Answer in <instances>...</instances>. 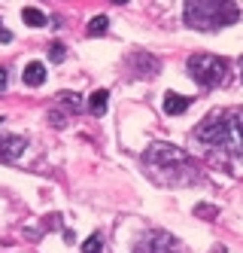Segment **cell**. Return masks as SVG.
Returning <instances> with one entry per match:
<instances>
[{
  "label": "cell",
  "mask_w": 243,
  "mask_h": 253,
  "mask_svg": "<svg viewBox=\"0 0 243 253\" xmlns=\"http://www.w3.org/2000/svg\"><path fill=\"white\" fill-rule=\"evenodd\" d=\"M64 52H67V49H64V43H52V46H49V58L58 64V61H64Z\"/></svg>",
  "instance_id": "15"
},
{
  "label": "cell",
  "mask_w": 243,
  "mask_h": 253,
  "mask_svg": "<svg viewBox=\"0 0 243 253\" xmlns=\"http://www.w3.org/2000/svg\"><path fill=\"white\" fill-rule=\"evenodd\" d=\"M185 67H189V74H192L204 88H216V85L225 83V77H228V64H225V58L207 55V52H201V55H192Z\"/></svg>",
  "instance_id": "4"
},
{
  "label": "cell",
  "mask_w": 243,
  "mask_h": 253,
  "mask_svg": "<svg viewBox=\"0 0 243 253\" xmlns=\"http://www.w3.org/2000/svg\"><path fill=\"white\" fill-rule=\"evenodd\" d=\"M195 137L213 150L243 159V110H213L198 125Z\"/></svg>",
  "instance_id": "1"
},
{
  "label": "cell",
  "mask_w": 243,
  "mask_h": 253,
  "mask_svg": "<svg viewBox=\"0 0 243 253\" xmlns=\"http://www.w3.org/2000/svg\"><path fill=\"white\" fill-rule=\"evenodd\" d=\"M134 250L137 253H182L179 250V241L174 238L171 232H164V229H149L143 238L137 241Z\"/></svg>",
  "instance_id": "5"
},
{
  "label": "cell",
  "mask_w": 243,
  "mask_h": 253,
  "mask_svg": "<svg viewBox=\"0 0 243 253\" xmlns=\"http://www.w3.org/2000/svg\"><path fill=\"white\" fill-rule=\"evenodd\" d=\"M3 88H6V70L0 67V92H3Z\"/></svg>",
  "instance_id": "19"
},
{
  "label": "cell",
  "mask_w": 243,
  "mask_h": 253,
  "mask_svg": "<svg viewBox=\"0 0 243 253\" xmlns=\"http://www.w3.org/2000/svg\"><path fill=\"white\" fill-rule=\"evenodd\" d=\"M28 150V140L18 134H0V162H15Z\"/></svg>",
  "instance_id": "6"
},
{
  "label": "cell",
  "mask_w": 243,
  "mask_h": 253,
  "mask_svg": "<svg viewBox=\"0 0 243 253\" xmlns=\"http://www.w3.org/2000/svg\"><path fill=\"white\" fill-rule=\"evenodd\" d=\"M22 80H25V85H31V88L43 85V80H46V64H43V61H31V64H25Z\"/></svg>",
  "instance_id": "8"
},
{
  "label": "cell",
  "mask_w": 243,
  "mask_h": 253,
  "mask_svg": "<svg viewBox=\"0 0 243 253\" xmlns=\"http://www.w3.org/2000/svg\"><path fill=\"white\" fill-rule=\"evenodd\" d=\"M182 19L189 28L195 31H222L240 19V9L234 0H185V9H182Z\"/></svg>",
  "instance_id": "2"
},
{
  "label": "cell",
  "mask_w": 243,
  "mask_h": 253,
  "mask_svg": "<svg viewBox=\"0 0 243 253\" xmlns=\"http://www.w3.org/2000/svg\"><path fill=\"white\" fill-rule=\"evenodd\" d=\"M146 168L158 180H179V183H189L192 177H198V165L182 150L171 147V143H152V147L146 150Z\"/></svg>",
  "instance_id": "3"
},
{
  "label": "cell",
  "mask_w": 243,
  "mask_h": 253,
  "mask_svg": "<svg viewBox=\"0 0 243 253\" xmlns=\"http://www.w3.org/2000/svg\"><path fill=\"white\" fill-rule=\"evenodd\" d=\"M104 250V238L95 232V235H88V238L82 241V253H101Z\"/></svg>",
  "instance_id": "13"
},
{
  "label": "cell",
  "mask_w": 243,
  "mask_h": 253,
  "mask_svg": "<svg viewBox=\"0 0 243 253\" xmlns=\"http://www.w3.org/2000/svg\"><path fill=\"white\" fill-rule=\"evenodd\" d=\"M213 253H228V250H225V247H216V250H213Z\"/></svg>",
  "instance_id": "20"
},
{
  "label": "cell",
  "mask_w": 243,
  "mask_h": 253,
  "mask_svg": "<svg viewBox=\"0 0 243 253\" xmlns=\"http://www.w3.org/2000/svg\"><path fill=\"white\" fill-rule=\"evenodd\" d=\"M198 213H201V216H213V213H216V208H198Z\"/></svg>",
  "instance_id": "18"
},
{
  "label": "cell",
  "mask_w": 243,
  "mask_h": 253,
  "mask_svg": "<svg viewBox=\"0 0 243 253\" xmlns=\"http://www.w3.org/2000/svg\"><path fill=\"white\" fill-rule=\"evenodd\" d=\"M22 19L31 25V28H43V25H49V19L40 12V9H34V6H25V12H22Z\"/></svg>",
  "instance_id": "12"
},
{
  "label": "cell",
  "mask_w": 243,
  "mask_h": 253,
  "mask_svg": "<svg viewBox=\"0 0 243 253\" xmlns=\"http://www.w3.org/2000/svg\"><path fill=\"white\" fill-rule=\"evenodd\" d=\"M189 104H192V98L176 95V92H167V95H164V113L179 116V113H185V110H189Z\"/></svg>",
  "instance_id": "9"
},
{
  "label": "cell",
  "mask_w": 243,
  "mask_h": 253,
  "mask_svg": "<svg viewBox=\"0 0 243 253\" xmlns=\"http://www.w3.org/2000/svg\"><path fill=\"white\" fill-rule=\"evenodd\" d=\"M55 101H61V107H64V110H70V113H79L82 110V98L73 95V92H61Z\"/></svg>",
  "instance_id": "11"
},
{
  "label": "cell",
  "mask_w": 243,
  "mask_h": 253,
  "mask_svg": "<svg viewBox=\"0 0 243 253\" xmlns=\"http://www.w3.org/2000/svg\"><path fill=\"white\" fill-rule=\"evenodd\" d=\"M113 3H128V0H113Z\"/></svg>",
  "instance_id": "21"
},
{
  "label": "cell",
  "mask_w": 243,
  "mask_h": 253,
  "mask_svg": "<svg viewBox=\"0 0 243 253\" xmlns=\"http://www.w3.org/2000/svg\"><path fill=\"white\" fill-rule=\"evenodd\" d=\"M49 122H52V125H58V128H61V125H64V116L52 110V113H49Z\"/></svg>",
  "instance_id": "16"
},
{
  "label": "cell",
  "mask_w": 243,
  "mask_h": 253,
  "mask_svg": "<svg viewBox=\"0 0 243 253\" xmlns=\"http://www.w3.org/2000/svg\"><path fill=\"white\" fill-rule=\"evenodd\" d=\"M106 101H109V92L106 88H98V92H91V98H88V110L95 116H104L106 113Z\"/></svg>",
  "instance_id": "10"
},
{
  "label": "cell",
  "mask_w": 243,
  "mask_h": 253,
  "mask_svg": "<svg viewBox=\"0 0 243 253\" xmlns=\"http://www.w3.org/2000/svg\"><path fill=\"white\" fill-rule=\"evenodd\" d=\"M106 15H98V19L88 22V37H101V34H106Z\"/></svg>",
  "instance_id": "14"
},
{
  "label": "cell",
  "mask_w": 243,
  "mask_h": 253,
  "mask_svg": "<svg viewBox=\"0 0 243 253\" xmlns=\"http://www.w3.org/2000/svg\"><path fill=\"white\" fill-rule=\"evenodd\" d=\"M0 40H3V43H9V40H12V34H9L3 25H0Z\"/></svg>",
  "instance_id": "17"
},
{
  "label": "cell",
  "mask_w": 243,
  "mask_h": 253,
  "mask_svg": "<svg viewBox=\"0 0 243 253\" xmlns=\"http://www.w3.org/2000/svg\"><path fill=\"white\" fill-rule=\"evenodd\" d=\"M131 64H134V77L137 80H143V77H155L158 74V58H152V55H143V52H137L134 58H131Z\"/></svg>",
  "instance_id": "7"
}]
</instances>
